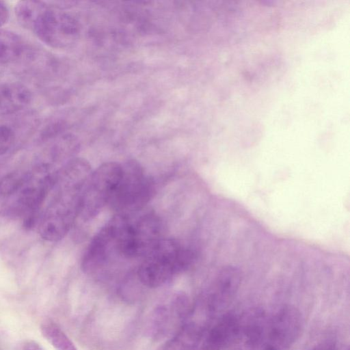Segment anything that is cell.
I'll return each mask as SVG.
<instances>
[{"label": "cell", "mask_w": 350, "mask_h": 350, "mask_svg": "<svg viewBox=\"0 0 350 350\" xmlns=\"http://www.w3.org/2000/svg\"><path fill=\"white\" fill-rule=\"evenodd\" d=\"M46 2L40 1H21L15 6V16L21 26L31 30L38 16L47 7Z\"/></svg>", "instance_id": "2e32d148"}, {"label": "cell", "mask_w": 350, "mask_h": 350, "mask_svg": "<svg viewBox=\"0 0 350 350\" xmlns=\"http://www.w3.org/2000/svg\"><path fill=\"white\" fill-rule=\"evenodd\" d=\"M267 319L265 312L260 308L237 314L234 328L222 350H258Z\"/></svg>", "instance_id": "8fae6325"}, {"label": "cell", "mask_w": 350, "mask_h": 350, "mask_svg": "<svg viewBox=\"0 0 350 350\" xmlns=\"http://www.w3.org/2000/svg\"><path fill=\"white\" fill-rule=\"evenodd\" d=\"M120 173L121 164L112 161L103 163L92 171L82 198L81 219H93L109 204Z\"/></svg>", "instance_id": "8992f818"}, {"label": "cell", "mask_w": 350, "mask_h": 350, "mask_svg": "<svg viewBox=\"0 0 350 350\" xmlns=\"http://www.w3.org/2000/svg\"><path fill=\"white\" fill-rule=\"evenodd\" d=\"M31 31L46 45L63 49L70 47L77 42L80 26L69 13L48 5L33 24Z\"/></svg>", "instance_id": "52a82bcc"}, {"label": "cell", "mask_w": 350, "mask_h": 350, "mask_svg": "<svg viewBox=\"0 0 350 350\" xmlns=\"http://www.w3.org/2000/svg\"><path fill=\"white\" fill-rule=\"evenodd\" d=\"M195 259L194 252L179 241L163 238L143 258L137 277L144 286L157 288L187 270Z\"/></svg>", "instance_id": "3957f363"}, {"label": "cell", "mask_w": 350, "mask_h": 350, "mask_svg": "<svg viewBox=\"0 0 350 350\" xmlns=\"http://www.w3.org/2000/svg\"><path fill=\"white\" fill-rule=\"evenodd\" d=\"M302 323L301 313L296 307H281L267 319L258 350H287L299 338Z\"/></svg>", "instance_id": "9c48e42d"}, {"label": "cell", "mask_w": 350, "mask_h": 350, "mask_svg": "<svg viewBox=\"0 0 350 350\" xmlns=\"http://www.w3.org/2000/svg\"><path fill=\"white\" fill-rule=\"evenodd\" d=\"M42 336L56 350H78L75 344L54 322L46 321L42 323Z\"/></svg>", "instance_id": "e0dca14e"}, {"label": "cell", "mask_w": 350, "mask_h": 350, "mask_svg": "<svg viewBox=\"0 0 350 350\" xmlns=\"http://www.w3.org/2000/svg\"><path fill=\"white\" fill-rule=\"evenodd\" d=\"M32 94L29 89L18 82L0 85V115L18 112L29 105Z\"/></svg>", "instance_id": "5bb4252c"}, {"label": "cell", "mask_w": 350, "mask_h": 350, "mask_svg": "<svg viewBox=\"0 0 350 350\" xmlns=\"http://www.w3.org/2000/svg\"><path fill=\"white\" fill-rule=\"evenodd\" d=\"M239 270L231 266L221 269L200 305L211 320L226 312L241 284Z\"/></svg>", "instance_id": "30bf717a"}, {"label": "cell", "mask_w": 350, "mask_h": 350, "mask_svg": "<svg viewBox=\"0 0 350 350\" xmlns=\"http://www.w3.org/2000/svg\"><path fill=\"white\" fill-rule=\"evenodd\" d=\"M23 350H44L42 347L35 340H27L23 345Z\"/></svg>", "instance_id": "ffe728a7"}, {"label": "cell", "mask_w": 350, "mask_h": 350, "mask_svg": "<svg viewBox=\"0 0 350 350\" xmlns=\"http://www.w3.org/2000/svg\"><path fill=\"white\" fill-rule=\"evenodd\" d=\"M237 314L225 312L219 315L204 332L198 350H222L236 323Z\"/></svg>", "instance_id": "7c38bea8"}, {"label": "cell", "mask_w": 350, "mask_h": 350, "mask_svg": "<svg viewBox=\"0 0 350 350\" xmlns=\"http://www.w3.org/2000/svg\"><path fill=\"white\" fill-rule=\"evenodd\" d=\"M25 50L22 38L10 30L0 28V64L18 59Z\"/></svg>", "instance_id": "9a60e30c"}, {"label": "cell", "mask_w": 350, "mask_h": 350, "mask_svg": "<svg viewBox=\"0 0 350 350\" xmlns=\"http://www.w3.org/2000/svg\"><path fill=\"white\" fill-rule=\"evenodd\" d=\"M189 314L186 321L166 343L164 350H198L208 324L193 319Z\"/></svg>", "instance_id": "4fadbf2b"}, {"label": "cell", "mask_w": 350, "mask_h": 350, "mask_svg": "<svg viewBox=\"0 0 350 350\" xmlns=\"http://www.w3.org/2000/svg\"><path fill=\"white\" fill-rule=\"evenodd\" d=\"M90 163L76 157L57 172L38 217V230L46 241L63 239L79 217L82 198L92 172ZM44 201V202H45Z\"/></svg>", "instance_id": "6da1fadb"}, {"label": "cell", "mask_w": 350, "mask_h": 350, "mask_svg": "<svg viewBox=\"0 0 350 350\" xmlns=\"http://www.w3.org/2000/svg\"><path fill=\"white\" fill-rule=\"evenodd\" d=\"M9 16L8 6L3 1H0V28L8 22Z\"/></svg>", "instance_id": "d6986e66"}, {"label": "cell", "mask_w": 350, "mask_h": 350, "mask_svg": "<svg viewBox=\"0 0 350 350\" xmlns=\"http://www.w3.org/2000/svg\"><path fill=\"white\" fill-rule=\"evenodd\" d=\"M62 167L38 157L29 167L4 175L0 178V216L23 217L24 222L34 226Z\"/></svg>", "instance_id": "7a4b0ae2"}, {"label": "cell", "mask_w": 350, "mask_h": 350, "mask_svg": "<svg viewBox=\"0 0 350 350\" xmlns=\"http://www.w3.org/2000/svg\"><path fill=\"white\" fill-rule=\"evenodd\" d=\"M15 141V133L9 126L0 125V156L6 153Z\"/></svg>", "instance_id": "ac0fdd59"}, {"label": "cell", "mask_w": 350, "mask_h": 350, "mask_svg": "<svg viewBox=\"0 0 350 350\" xmlns=\"http://www.w3.org/2000/svg\"><path fill=\"white\" fill-rule=\"evenodd\" d=\"M161 230V220L154 212L142 210L124 215L120 236V255L143 258L163 239Z\"/></svg>", "instance_id": "5b68a950"}, {"label": "cell", "mask_w": 350, "mask_h": 350, "mask_svg": "<svg viewBox=\"0 0 350 350\" xmlns=\"http://www.w3.org/2000/svg\"><path fill=\"white\" fill-rule=\"evenodd\" d=\"M124 219V215L116 214L92 238L81 258V267L85 273L100 271L115 254H120V236Z\"/></svg>", "instance_id": "ba28073f"}, {"label": "cell", "mask_w": 350, "mask_h": 350, "mask_svg": "<svg viewBox=\"0 0 350 350\" xmlns=\"http://www.w3.org/2000/svg\"><path fill=\"white\" fill-rule=\"evenodd\" d=\"M154 193L152 180L135 159L121 164V173L109 206L116 214L129 215L139 212Z\"/></svg>", "instance_id": "277c9868"}]
</instances>
